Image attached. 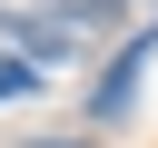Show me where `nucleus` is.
Wrapping results in <instances>:
<instances>
[{"instance_id": "nucleus-2", "label": "nucleus", "mask_w": 158, "mask_h": 148, "mask_svg": "<svg viewBox=\"0 0 158 148\" xmlns=\"http://www.w3.org/2000/svg\"><path fill=\"white\" fill-rule=\"evenodd\" d=\"M49 148H89V138H49Z\"/></svg>"}, {"instance_id": "nucleus-1", "label": "nucleus", "mask_w": 158, "mask_h": 148, "mask_svg": "<svg viewBox=\"0 0 158 148\" xmlns=\"http://www.w3.org/2000/svg\"><path fill=\"white\" fill-rule=\"evenodd\" d=\"M148 59H158V30H128V39H118V59H109V79H99V99H89V118H99V128H118V118H128V99H138V69H148Z\"/></svg>"}]
</instances>
